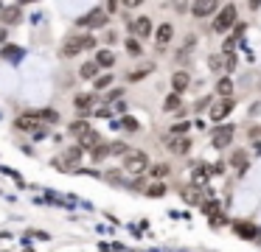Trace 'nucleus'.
Segmentation results:
<instances>
[{
  "instance_id": "f257e3e1",
  "label": "nucleus",
  "mask_w": 261,
  "mask_h": 252,
  "mask_svg": "<svg viewBox=\"0 0 261 252\" xmlns=\"http://www.w3.org/2000/svg\"><path fill=\"white\" fill-rule=\"evenodd\" d=\"M146 168H149V157L143 154V151H126V154H124V171L126 174L141 177Z\"/></svg>"
},
{
  "instance_id": "f03ea898",
  "label": "nucleus",
  "mask_w": 261,
  "mask_h": 252,
  "mask_svg": "<svg viewBox=\"0 0 261 252\" xmlns=\"http://www.w3.org/2000/svg\"><path fill=\"white\" fill-rule=\"evenodd\" d=\"M93 45H96V37H73V39L65 42L62 56H76V53H82V50L93 48Z\"/></svg>"
},
{
  "instance_id": "7ed1b4c3",
  "label": "nucleus",
  "mask_w": 261,
  "mask_h": 252,
  "mask_svg": "<svg viewBox=\"0 0 261 252\" xmlns=\"http://www.w3.org/2000/svg\"><path fill=\"white\" fill-rule=\"evenodd\" d=\"M233 22H236V6H225V9H222L219 14H216V20H214V28L222 34V31H227V28H230Z\"/></svg>"
},
{
  "instance_id": "20e7f679",
  "label": "nucleus",
  "mask_w": 261,
  "mask_h": 252,
  "mask_svg": "<svg viewBox=\"0 0 261 252\" xmlns=\"http://www.w3.org/2000/svg\"><path fill=\"white\" fill-rule=\"evenodd\" d=\"M233 134H236V129H233V126H219L214 132V149H225V146H230Z\"/></svg>"
},
{
  "instance_id": "39448f33",
  "label": "nucleus",
  "mask_w": 261,
  "mask_h": 252,
  "mask_svg": "<svg viewBox=\"0 0 261 252\" xmlns=\"http://www.w3.org/2000/svg\"><path fill=\"white\" fill-rule=\"evenodd\" d=\"M40 123H42V115H37V112H29V115L17 118V129H23V132H31V129H37Z\"/></svg>"
},
{
  "instance_id": "423d86ee",
  "label": "nucleus",
  "mask_w": 261,
  "mask_h": 252,
  "mask_svg": "<svg viewBox=\"0 0 261 252\" xmlns=\"http://www.w3.org/2000/svg\"><path fill=\"white\" fill-rule=\"evenodd\" d=\"M230 112H233V101L230 98H225V101H219V104L211 106V118H214V121H222V118H227Z\"/></svg>"
},
{
  "instance_id": "0eeeda50",
  "label": "nucleus",
  "mask_w": 261,
  "mask_h": 252,
  "mask_svg": "<svg viewBox=\"0 0 261 252\" xmlns=\"http://www.w3.org/2000/svg\"><path fill=\"white\" fill-rule=\"evenodd\" d=\"M191 11H194V17H208L216 11V0H197L191 6Z\"/></svg>"
},
{
  "instance_id": "6e6552de",
  "label": "nucleus",
  "mask_w": 261,
  "mask_h": 252,
  "mask_svg": "<svg viewBox=\"0 0 261 252\" xmlns=\"http://www.w3.org/2000/svg\"><path fill=\"white\" fill-rule=\"evenodd\" d=\"M82 25H93V28H98V25H104V22H107V14H104L101 9H96V11H90V14L87 17H82Z\"/></svg>"
},
{
  "instance_id": "1a4fd4ad",
  "label": "nucleus",
  "mask_w": 261,
  "mask_h": 252,
  "mask_svg": "<svg viewBox=\"0 0 261 252\" xmlns=\"http://www.w3.org/2000/svg\"><path fill=\"white\" fill-rule=\"evenodd\" d=\"M171 37H174V28H171V22H163V25L158 28V37H154V42H158L160 48H166V45L171 42Z\"/></svg>"
},
{
  "instance_id": "9d476101",
  "label": "nucleus",
  "mask_w": 261,
  "mask_h": 252,
  "mask_svg": "<svg viewBox=\"0 0 261 252\" xmlns=\"http://www.w3.org/2000/svg\"><path fill=\"white\" fill-rule=\"evenodd\" d=\"M132 31H135V37H149L152 34V22H149V17H138L135 22H132Z\"/></svg>"
},
{
  "instance_id": "9b49d317",
  "label": "nucleus",
  "mask_w": 261,
  "mask_h": 252,
  "mask_svg": "<svg viewBox=\"0 0 261 252\" xmlns=\"http://www.w3.org/2000/svg\"><path fill=\"white\" fill-rule=\"evenodd\" d=\"M188 84H191V78H188V73H174L171 76V87H174V95H180L182 90H188Z\"/></svg>"
},
{
  "instance_id": "f8f14e48",
  "label": "nucleus",
  "mask_w": 261,
  "mask_h": 252,
  "mask_svg": "<svg viewBox=\"0 0 261 252\" xmlns=\"http://www.w3.org/2000/svg\"><path fill=\"white\" fill-rule=\"evenodd\" d=\"M98 143H101V140H98V132H93V129H90V132H85V134L79 137V149H90V151H93Z\"/></svg>"
},
{
  "instance_id": "ddd939ff",
  "label": "nucleus",
  "mask_w": 261,
  "mask_h": 252,
  "mask_svg": "<svg viewBox=\"0 0 261 252\" xmlns=\"http://www.w3.org/2000/svg\"><path fill=\"white\" fill-rule=\"evenodd\" d=\"M233 230H236L239 235H244V238H255V235H258V230H255L253 224H247V221H236Z\"/></svg>"
},
{
  "instance_id": "4468645a",
  "label": "nucleus",
  "mask_w": 261,
  "mask_h": 252,
  "mask_svg": "<svg viewBox=\"0 0 261 252\" xmlns=\"http://www.w3.org/2000/svg\"><path fill=\"white\" fill-rule=\"evenodd\" d=\"M216 93H219L222 95V98H230V95H233V81H230V78H219V84H216Z\"/></svg>"
},
{
  "instance_id": "2eb2a0df",
  "label": "nucleus",
  "mask_w": 261,
  "mask_h": 252,
  "mask_svg": "<svg viewBox=\"0 0 261 252\" xmlns=\"http://www.w3.org/2000/svg\"><path fill=\"white\" fill-rule=\"evenodd\" d=\"M113 62H115L113 50H98L96 53V65L98 67H113Z\"/></svg>"
},
{
  "instance_id": "dca6fc26",
  "label": "nucleus",
  "mask_w": 261,
  "mask_h": 252,
  "mask_svg": "<svg viewBox=\"0 0 261 252\" xmlns=\"http://www.w3.org/2000/svg\"><path fill=\"white\" fill-rule=\"evenodd\" d=\"M79 73H82V78H96L98 76V65H96V62H85Z\"/></svg>"
},
{
  "instance_id": "f3484780",
  "label": "nucleus",
  "mask_w": 261,
  "mask_h": 252,
  "mask_svg": "<svg viewBox=\"0 0 261 252\" xmlns=\"http://www.w3.org/2000/svg\"><path fill=\"white\" fill-rule=\"evenodd\" d=\"M90 123H85V121H76V123H70V134H76V137H82L85 132H90Z\"/></svg>"
},
{
  "instance_id": "a211bd4d",
  "label": "nucleus",
  "mask_w": 261,
  "mask_h": 252,
  "mask_svg": "<svg viewBox=\"0 0 261 252\" xmlns=\"http://www.w3.org/2000/svg\"><path fill=\"white\" fill-rule=\"evenodd\" d=\"M93 106V95H76V109H82V112H87Z\"/></svg>"
},
{
  "instance_id": "6ab92c4d",
  "label": "nucleus",
  "mask_w": 261,
  "mask_h": 252,
  "mask_svg": "<svg viewBox=\"0 0 261 252\" xmlns=\"http://www.w3.org/2000/svg\"><path fill=\"white\" fill-rule=\"evenodd\" d=\"M230 162L239 168V171H244V168H247V154H244V151H236V154L230 157Z\"/></svg>"
},
{
  "instance_id": "aec40b11",
  "label": "nucleus",
  "mask_w": 261,
  "mask_h": 252,
  "mask_svg": "<svg viewBox=\"0 0 261 252\" xmlns=\"http://www.w3.org/2000/svg\"><path fill=\"white\" fill-rule=\"evenodd\" d=\"M163 109H166V112H174V109H180V95H174V93H171L169 98H166Z\"/></svg>"
},
{
  "instance_id": "412c9836",
  "label": "nucleus",
  "mask_w": 261,
  "mask_h": 252,
  "mask_svg": "<svg viewBox=\"0 0 261 252\" xmlns=\"http://www.w3.org/2000/svg\"><path fill=\"white\" fill-rule=\"evenodd\" d=\"M208 177H211L208 165H202V168H197V174H194V182H197V185H202V182H208Z\"/></svg>"
},
{
  "instance_id": "4be33fe9",
  "label": "nucleus",
  "mask_w": 261,
  "mask_h": 252,
  "mask_svg": "<svg viewBox=\"0 0 261 252\" xmlns=\"http://www.w3.org/2000/svg\"><path fill=\"white\" fill-rule=\"evenodd\" d=\"M188 146H191V143H188V140L182 137V140H174V143H171V149H174L177 154H186V151H188Z\"/></svg>"
},
{
  "instance_id": "5701e85b",
  "label": "nucleus",
  "mask_w": 261,
  "mask_h": 252,
  "mask_svg": "<svg viewBox=\"0 0 261 252\" xmlns=\"http://www.w3.org/2000/svg\"><path fill=\"white\" fill-rule=\"evenodd\" d=\"M107 154H110V146H101V143H98L96 151H93V160H104Z\"/></svg>"
},
{
  "instance_id": "b1692460",
  "label": "nucleus",
  "mask_w": 261,
  "mask_h": 252,
  "mask_svg": "<svg viewBox=\"0 0 261 252\" xmlns=\"http://www.w3.org/2000/svg\"><path fill=\"white\" fill-rule=\"evenodd\" d=\"M121 129H126V132H138V121L135 118H124V121H121Z\"/></svg>"
},
{
  "instance_id": "393cba45",
  "label": "nucleus",
  "mask_w": 261,
  "mask_h": 252,
  "mask_svg": "<svg viewBox=\"0 0 261 252\" xmlns=\"http://www.w3.org/2000/svg\"><path fill=\"white\" fill-rule=\"evenodd\" d=\"M149 73H152V65H149V67H141V70H135V73H129V81H138V78L149 76Z\"/></svg>"
},
{
  "instance_id": "a878e982",
  "label": "nucleus",
  "mask_w": 261,
  "mask_h": 252,
  "mask_svg": "<svg viewBox=\"0 0 261 252\" xmlns=\"http://www.w3.org/2000/svg\"><path fill=\"white\" fill-rule=\"evenodd\" d=\"M146 193H149V196H154V199H158V196H163V193H166V185H163V182H158V185H152V188H149Z\"/></svg>"
},
{
  "instance_id": "bb28decb",
  "label": "nucleus",
  "mask_w": 261,
  "mask_h": 252,
  "mask_svg": "<svg viewBox=\"0 0 261 252\" xmlns=\"http://www.w3.org/2000/svg\"><path fill=\"white\" fill-rule=\"evenodd\" d=\"M166 174H169V165H154L152 168V177H158V179L166 177Z\"/></svg>"
},
{
  "instance_id": "cd10ccee",
  "label": "nucleus",
  "mask_w": 261,
  "mask_h": 252,
  "mask_svg": "<svg viewBox=\"0 0 261 252\" xmlns=\"http://www.w3.org/2000/svg\"><path fill=\"white\" fill-rule=\"evenodd\" d=\"M65 157H68V162H76L82 157V149H68V154H65Z\"/></svg>"
},
{
  "instance_id": "c85d7f7f",
  "label": "nucleus",
  "mask_w": 261,
  "mask_h": 252,
  "mask_svg": "<svg viewBox=\"0 0 261 252\" xmlns=\"http://www.w3.org/2000/svg\"><path fill=\"white\" fill-rule=\"evenodd\" d=\"M110 154H126V146L124 143H113L110 146Z\"/></svg>"
},
{
  "instance_id": "c756f323",
  "label": "nucleus",
  "mask_w": 261,
  "mask_h": 252,
  "mask_svg": "<svg viewBox=\"0 0 261 252\" xmlns=\"http://www.w3.org/2000/svg\"><path fill=\"white\" fill-rule=\"evenodd\" d=\"M110 81H113L110 76H101V78H96V90H104V87H110Z\"/></svg>"
},
{
  "instance_id": "7c9ffc66",
  "label": "nucleus",
  "mask_w": 261,
  "mask_h": 252,
  "mask_svg": "<svg viewBox=\"0 0 261 252\" xmlns=\"http://www.w3.org/2000/svg\"><path fill=\"white\" fill-rule=\"evenodd\" d=\"M225 56H211V67H214V70H219V67H225Z\"/></svg>"
},
{
  "instance_id": "2f4dec72",
  "label": "nucleus",
  "mask_w": 261,
  "mask_h": 252,
  "mask_svg": "<svg viewBox=\"0 0 261 252\" xmlns=\"http://www.w3.org/2000/svg\"><path fill=\"white\" fill-rule=\"evenodd\" d=\"M126 48H129V53H141V45H138L135 39H129V42H126Z\"/></svg>"
},
{
  "instance_id": "473e14b6",
  "label": "nucleus",
  "mask_w": 261,
  "mask_h": 252,
  "mask_svg": "<svg viewBox=\"0 0 261 252\" xmlns=\"http://www.w3.org/2000/svg\"><path fill=\"white\" fill-rule=\"evenodd\" d=\"M225 67H227V70H233V67H236V56H225Z\"/></svg>"
},
{
  "instance_id": "72a5a7b5",
  "label": "nucleus",
  "mask_w": 261,
  "mask_h": 252,
  "mask_svg": "<svg viewBox=\"0 0 261 252\" xmlns=\"http://www.w3.org/2000/svg\"><path fill=\"white\" fill-rule=\"evenodd\" d=\"M186 129H188V123H177V126H174V134H182Z\"/></svg>"
},
{
  "instance_id": "f704fd0d",
  "label": "nucleus",
  "mask_w": 261,
  "mask_h": 252,
  "mask_svg": "<svg viewBox=\"0 0 261 252\" xmlns=\"http://www.w3.org/2000/svg\"><path fill=\"white\" fill-rule=\"evenodd\" d=\"M186 199L188 202H197V190H186Z\"/></svg>"
}]
</instances>
